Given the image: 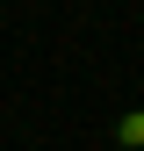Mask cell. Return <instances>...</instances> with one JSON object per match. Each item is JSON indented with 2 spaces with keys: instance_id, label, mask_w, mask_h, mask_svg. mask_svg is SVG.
<instances>
[{
  "instance_id": "6da1fadb",
  "label": "cell",
  "mask_w": 144,
  "mask_h": 151,
  "mask_svg": "<svg viewBox=\"0 0 144 151\" xmlns=\"http://www.w3.org/2000/svg\"><path fill=\"white\" fill-rule=\"evenodd\" d=\"M115 144H122V151H144V108H137V115H122V122H115Z\"/></svg>"
}]
</instances>
